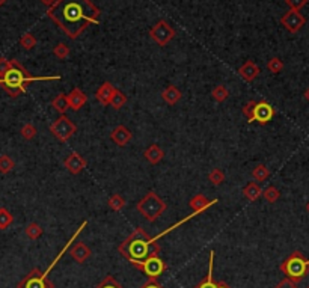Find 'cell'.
<instances>
[{"label":"cell","mask_w":309,"mask_h":288,"mask_svg":"<svg viewBox=\"0 0 309 288\" xmlns=\"http://www.w3.org/2000/svg\"><path fill=\"white\" fill-rule=\"evenodd\" d=\"M100 14L91 0H57L47 11L49 18L71 39H77L91 24H95Z\"/></svg>","instance_id":"cell-1"},{"label":"cell","mask_w":309,"mask_h":288,"mask_svg":"<svg viewBox=\"0 0 309 288\" xmlns=\"http://www.w3.org/2000/svg\"><path fill=\"white\" fill-rule=\"evenodd\" d=\"M157 240V237H151L146 231H144V228H136L118 246V252L136 267L137 264L148 260L149 256L160 253Z\"/></svg>","instance_id":"cell-2"},{"label":"cell","mask_w":309,"mask_h":288,"mask_svg":"<svg viewBox=\"0 0 309 288\" xmlns=\"http://www.w3.org/2000/svg\"><path fill=\"white\" fill-rule=\"evenodd\" d=\"M60 77L55 75V77H34L30 75L26 68L18 62V60L12 59L11 60V68L8 70V72L0 79V86H2L6 92L11 97H18L20 94H24L27 85L30 82H36V80H57Z\"/></svg>","instance_id":"cell-3"},{"label":"cell","mask_w":309,"mask_h":288,"mask_svg":"<svg viewBox=\"0 0 309 288\" xmlns=\"http://www.w3.org/2000/svg\"><path fill=\"white\" fill-rule=\"evenodd\" d=\"M281 270L291 281L300 282L303 278L309 275V260L300 251H294L291 252L285 258V261L281 264Z\"/></svg>","instance_id":"cell-4"},{"label":"cell","mask_w":309,"mask_h":288,"mask_svg":"<svg viewBox=\"0 0 309 288\" xmlns=\"http://www.w3.org/2000/svg\"><path fill=\"white\" fill-rule=\"evenodd\" d=\"M243 115L249 123H258L261 126H264V124H269L274 118V109L266 100H259V101L251 100L243 106Z\"/></svg>","instance_id":"cell-5"},{"label":"cell","mask_w":309,"mask_h":288,"mask_svg":"<svg viewBox=\"0 0 309 288\" xmlns=\"http://www.w3.org/2000/svg\"><path fill=\"white\" fill-rule=\"evenodd\" d=\"M166 202L160 198V196L156 192H148L144 198L137 202L136 208L148 222H154L156 219H159L163 211L166 210Z\"/></svg>","instance_id":"cell-6"},{"label":"cell","mask_w":309,"mask_h":288,"mask_svg":"<svg viewBox=\"0 0 309 288\" xmlns=\"http://www.w3.org/2000/svg\"><path fill=\"white\" fill-rule=\"evenodd\" d=\"M50 131L55 138L60 142H67L71 136L77 131V126L67 115H60L50 126Z\"/></svg>","instance_id":"cell-7"},{"label":"cell","mask_w":309,"mask_h":288,"mask_svg":"<svg viewBox=\"0 0 309 288\" xmlns=\"http://www.w3.org/2000/svg\"><path fill=\"white\" fill-rule=\"evenodd\" d=\"M149 36L160 47H164V45H167L175 38V30L166 20H159L149 29Z\"/></svg>","instance_id":"cell-8"},{"label":"cell","mask_w":309,"mask_h":288,"mask_svg":"<svg viewBox=\"0 0 309 288\" xmlns=\"http://www.w3.org/2000/svg\"><path fill=\"white\" fill-rule=\"evenodd\" d=\"M17 288H55V284L39 269H32L18 282Z\"/></svg>","instance_id":"cell-9"},{"label":"cell","mask_w":309,"mask_h":288,"mask_svg":"<svg viewBox=\"0 0 309 288\" xmlns=\"http://www.w3.org/2000/svg\"><path fill=\"white\" fill-rule=\"evenodd\" d=\"M136 269L141 270L148 279H159L164 273L166 264L159 255H154V256H149L148 260L142 261L141 264H137Z\"/></svg>","instance_id":"cell-10"},{"label":"cell","mask_w":309,"mask_h":288,"mask_svg":"<svg viewBox=\"0 0 309 288\" xmlns=\"http://www.w3.org/2000/svg\"><path fill=\"white\" fill-rule=\"evenodd\" d=\"M281 24L291 34H297L299 30L306 24V18L300 14V11L290 9L281 17Z\"/></svg>","instance_id":"cell-11"},{"label":"cell","mask_w":309,"mask_h":288,"mask_svg":"<svg viewBox=\"0 0 309 288\" xmlns=\"http://www.w3.org/2000/svg\"><path fill=\"white\" fill-rule=\"evenodd\" d=\"M64 164H65V169H67L71 175H77V174H80V172L86 168L88 162H86L85 157H82L79 153H75V151H73V153L65 159Z\"/></svg>","instance_id":"cell-12"},{"label":"cell","mask_w":309,"mask_h":288,"mask_svg":"<svg viewBox=\"0 0 309 288\" xmlns=\"http://www.w3.org/2000/svg\"><path fill=\"white\" fill-rule=\"evenodd\" d=\"M214 204H218V199L208 201L207 196L202 195V193H198V195L192 196V199L189 201V207L193 210V213H198V215H200L202 211H205L207 208H210Z\"/></svg>","instance_id":"cell-13"},{"label":"cell","mask_w":309,"mask_h":288,"mask_svg":"<svg viewBox=\"0 0 309 288\" xmlns=\"http://www.w3.org/2000/svg\"><path fill=\"white\" fill-rule=\"evenodd\" d=\"M116 92V88L110 83V82H104L95 92V98L100 104L103 106H110V101H112V97L115 95Z\"/></svg>","instance_id":"cell-14"},{"label":"cell","mask_w":309,"mask_h":288,"mask_svg":"<svg viewBox=\"0 0 309 288\" xmlns=\"http://www.w3.org/2000/svg\"><path fill=\"white\" fill-rule=\"evenodd\" d=\"M71 258L75 261V263H79V264H83L85 261H88L91 258V255H92V251L89 249V246H86L83 241H77V243L71 248Z\"/></svg>","instance_id":"cell-15"},{"label":"cell","mask_w":309,"mask_h":288,"mask_svg":"<svg viewBox=\"0 0 309 288\" xmlns=\"http://www.w3.org/2000/svg\"><path fill=\"white\" fill-rule=\"evenodd\" d=\"M131 138H133V133L126 126H118L110 133V139L113 141V144L119 146H126L131 141Z\"/></svg>","instance_id":"cell-16"},{"label":"cell","mask_w":309,"mask_h":288,"mask_svg":"<svg viewBox=\"0 0 309 288\" xmlns=\"http://www.w3.org/2000/svg\"><path fill=\"white\" fill-rule=\"evenodd\" d=\"M259 67L252 62V60H246V62L238 68V74L246 80V82H254L259 75Z\"/></svg>","instance_id":"cell-17"},{"label":"cell","mask_w":309,"mask_h":288,"mask_svg":"<svg viewBox=\"0 0 309 288\" xmlns=\"http://www.w3.org/2000/svg\"><path fill=\"white\" fill-rule=\"evenodd\" d=\"M68 100H70V108L73 110H80L88 101V95L80 88H74L68 94Z\"/></svg>","instance_id":"cell-18"},{"label":"cell","mask_w":309,"mask_h":288,"mask_svg":"<svg viewBox=\"0 0 309 288\" xmlns=\"http://www.w3.org/2000/svg\"><path fill=\"white\" fill-rule=\"evenodd\" d=\"M182 94H181V90L175 86V85H169L163 92H162V98L166 104L169 106H174L177 104L180 100H181Z\"/></svg>","instance_id":"cell-19"},{"label":"cell","mask_w":309,"mask_h":288,"mask_svg":"<svg viewBox=\"0 0 309 288\" xmlns=\"http://www.w3.org/2000/svg\"><path fill=\"white\" fill-rule=\"evenodd\" d=\"M144 156H145V159H146L151 164H157V163H160V162L163 160V157H164V151H163L159 145L152 144V145H149V146L145 149Z\"/></svg>","instance_id":"cell-20"},{"label":"cell","mask_w":309,"mask_h":288,"mask_svg":"<svg viewBox=\"0 0 309 288\" xmlns=\"http://www.w3.org/2000/svg\"><path fill=\"white\" fill-rule=\"evenodd\" d=\"M213 267H214V252L211 251L210 260H208V273H207L205 279H202L193 288H218V282H214V279H213Z\"/></svg>","instance_id":"cell-21"},{"label":"cell","mask_w":309,"mask_h":288,"mask_svg":"<svg viewBox=\"0 0 309 288\" xmlns=\"http://www.w3.org/2000/svg\"><path fill=\"white\" fill-rule=\"evenodd\" d=\"M243 195H244L246 199H249V201L254 202V201L259 199L261 196H262V189L259 187L258 183H255V181H251V183H247L243 187Z\"/></svg>","instance_id":"cell-22"},{"label":"cell","mask_w":309,"mask_h":288,"mask_svg":"<svg viewBox=\"0 0 309 288\" xmlns=\"http://www.w3.org/2000/svg\"><path fill=\"white\" fill-rule=\"evenodd\" d=\"M52 108H53L56 112H59L60 115H65V112H67L68 109H71V108H70L68 95H65V94H57V95L52 100Z\"/></svg>","instance_id":"cell-23"},{"label":"cell","mask_w":309,"mask_h":288,"mask_svg":"<svg viewBox=\"0 0 309 288\" xmlns=\"http://www.w3.org/2000/svg\"><path fill=\"white\" fill-rule=\"evenodd\" d=\"M107 204H109V207L113 211H121L124 207L127 205L126 199H124V196H121L119 193H113L110 198H109V201H107Z\"/></svg>","instance_id":"cell-24"},{"label":"cell","mask_w":309,"mask_h":288,"mask_svg":"<svg viewBox=\"0 0 309 288\" xmlns=\"http://www.w3.org/2000/svg\"><path fill=\"white\" fill-rule=\"evenodd\" d=\"M24 233H26V235L30 238V240H38L41 235H42V228L41 226L36 223V222H32V223H29L27 226H26V230H24Z\"/></svg>","instance_id":"cell-25"},{"label":"cell","mask_w":309,"mask_h":288,"mask_svg":"<svg viewBox=\"0 0 309 288\" xmlns=\"http://www.w3.org/2000/svg\"><path fill=\"white\" fill-rule=\"evenodd\" d=\"M211 97L216 103H223L228 97H229V90L223 86V85H219V86H216L213 89V92H211Z\"/></svg>","instance_id":"cell-26"},{"label":"cell","mask_w":309,"mask_h":288,"mask_svg":"<svg viewBox=\"0 0 309 288\" xmlns=\"http://www.w3.org/2000/svg\"><path fill=\"white\" fill-rule=\"evenodd\" d=\"M127 104V97H126V94L124 92H121L119 89H116V92H115V95L112 97V101H110V106L115 109V110H119V109H122L124 106Z\"/></svg>","instance_id":"cell-27"},{"label":"cell","mask_w":309,"mask_h":288,"mask_svg":"<svg viewBox=\"0 0 309 288\" xmlns=\"http://www.w3.org/2000/svg\"><path fill=\"white\" fill-rule=\"evenodd\" d=\"M252 177L256 181H266L270 177V169L267 168L266 164H258L256 168L252 171Z\"/></svg>","instance_id":"cell-28"},{"label":"cell","mask_w":309,"mask_h":288,"mask_svg":"<svg viewBox=\"0 0 309 288\" xmlns=\"http://www.w3.org/2000/svg\"><path fill=\"white\" fill-rule=\"evenodd\" d=\"M208 181L213 184V186H220L223 181H225V172L222 169H213L210 174H208Z\"/></svg>","instance_id":"cell-29"},{"label":"cell","mask_w":309,"mask_h":288,"mask_svg":"<svg viewBox=\"0 0 309 288\" xmlns=\"http://www.w3.org/2000/svg\"><path fill=\"white\" fill-rule=\"evenodd\" d=\"M262 196H264V199L267 202L273 204V202H276L277 199L281 198V192H279V189H276L274 186H270V187H267L264 192H262Z\"/></svg>","instance_id":"cell-30"},{"label":"cell","mask_w":309,"mask_h":288,"mask_svg":"<svg viewBox=\"0 0 309 288\" xmlns=\"http://www.w3.org/2000/svg\"><path fill=\"white\" fill-rule=\"evenodd\" d=\"M14 222V217L5 207H0V230H6Z\"/></svg>","instance_id":"cell-31"},{"label":"cell","mask_w":309,"mask_h":288,"mask_svg":"<svg viewBox=\"0 0 309 288\" xmlns=\"http://www.w3.org/2000/svg\"><path fill=\"white\" fill-rule=\"evenodd\" d=\"M14 160L9 156H0V174H8L14 169Z\"/></svg>","instance_id":"cell-32"},{"label":"cell","mask_w":309,"mask_h":288,"mask_svg":"<svg viewBox=\"0 0 309 288\" xmlns=\"http://www.w3.org/2000/svg\"><path fill=\"white\" fill-rule=\"evenodd\" d=\"M20 133H21V136H23V139H26V141H32L35 136H36V133H38V130H36V127L34 126V124H24L23 127H21V130H20Z\"/></svg>","instance_id":"cell-33"},{"label":"cell","mask_w":309,"mask_h":288,"mask_svg":"<svg viewBox=\"0 0 309 288\" xmlns=\"http://www.w3.org/2000/svg\"><path fill=\"white\" fill-rule=\"evenodd\" d=\"M20 45L26 50H32V49H35V45H36V38L32 34H24L20 38Z\"/></svg>","instance_id":"cell-34"},{"label":"cell","mask_w":309,"mask_h":288,"mask_svg":"<svg viewBox=\"0 0 309 288\" xmlns=\"http://www.w3.org/2000/svg\"><path fill=\"white\" fill-rule=\"evenodd\" d=\"M53 54L57 57V59H67L70 56V47L65 44V42H59L56 47L53 49Z\"/></svg>","instance_id":"cell-35"},{"label":"cell","mask_w":309,"mask_h":288,"mask_svg":"<svg viewBox=\"0 0 309 288\" xmlns=\"http://www.w3.org/2000/svg\"><path fill=\"white\" fill-rule=\"evenodd\" d=\"M94 288H124L112 275H107L97 287H94Z\"/></svg>","instance_id":"cell-36"},{"label":"cell","mask_w":309,"mask_h":288,"mask_svg":"<svg viewBox=\"0 0 309 288\" xmlns=\"http://www.w3.org/2000/svg\"><path fill=\"white\" fill-rule=\"evenodd\" d=\"M267 70L273 74H277L284 70V62L279 57H272L269 62H267Z\"/></svg>","instance_id":"cell-37"},{"label":"cell","mask_w":309,"mask_h":288,"mask_svg":"<svg viewBox=\"0 0 309 288\" xmlns=\"http://www.w3.org/2000/svg\"><path fill=\"white\" fill-rule=\"evenodd\" d=\"M285 3L290 6V9L300 11L303 6H306V5H308V0H285Z\"/></svg>","instance_id":"cell-38"},{"label":"cell","mask_w":309,"mask_h":288,"mask_svg":"<svg viewBox=\"0 0 309 288\" xmlns=\"http://www.w3.org/2000/svg\"><path fill=\"white\" fill-rule=\"evenodd\" d=\"M9 68H11V60H8L5 57H0V79H2L3 75L8 72Z\"/></svg>","instance_id":"cell-39"},{"label":"cell","mask_w":309,"mask_h":288,"mask_svg":"<svg viewBox=\"0 0 309 288\" xmlns=\"http://www.w3.org/2000/svg\"><path fill=\"white\" fill-rule=\"evenodd\" d=\"M274 288H299V287H297V282L291 281L290 278H285V279H282L279 284H277Z\"/></svg>","instance_id":"cell-40"},{"label":"cell","mask_w":309,"mask_h":288,"mask_svg":"<svg viewBox=\"0 0 309 288\" xmlns=\"http://www.w3.org/2000/svg\"><path fill=\"white\" fill-rule=\"evenodd\" d=\"M141 288H164V287L157 279H148V282L144 284Z\"/></svg>","instance_id":"cell-41"},{"label":"cell","mask_w":309,"mask_h":288,"mask_svg":"<svg viewBox=\"0 0 309 288\" xmlns=\"http://www.w3.org/2000/svg\"><path fill=\"white\" fill-rule=\"evenodd\" d=\"M39 2L42 3V5H45V6H49V8H52L57 0H39Z\"/></svg>","instance_id":"cell-42"},{"label":"cell","mask_w":309,"mask_h":288,"mask_svg":"<svg viewBox=\"0 0 309 288\" xmlns=\"http://www.w3.org/2000/svg\"><path fill=\"white\" fill-rule=\"evenodd\" d=\"M218 288H231L226 282H223V281H220V282H218Z\"/></svg>","instance_id":"cell-43"},{"label":"cell","mask_w":309,"mask_h":288,"mask_svg":"<svg viewBox=\"0 0 309 288\" xmlns=\"http://www.w3.org/2000/svg\"><path fill=\"white\" fill-rule=\"evenodd\" d=\"M305 98H306V101L309 103V88H308V89L305 90Z\"/></svg>","instance_id":"cell-44"},{"label":"cell","mask_w":309,"mask_h":288,"mask_svg":"<svg viewBox=\"0 0 309 288\" xmlns=\"http://www.w3.org/2000/svg\"><path fill=\"white\" fill-rule=\"evenodd\" d=\"M6 2H8V0H0V8H2Z\"/></svg>","instance_id":"cell-45"},{"label":"cell","mask_w":309,"mask_h":288,"mask_svg":"<svg viewBox=\"0 0 309 288\" xmlns=\"http://www.w3.org/2000/svg\"><path fill=\"white\" fill-rule=\"evenodd\" d=\"M306 211H308V213H309V202L306 204Z\"/></svg>","instance_id":"cell-46"},{"label":"cell","mask_w":309,"mask_h":288,"mask_svg":"<svg viewBox=\"0 0 309 288\" xmlns=\"http://www.w3.org/2000/svg\"><path fill=\"white\" fill-rule=\"evenodd\" d=\"M308 288H309V287H308Z\"/></svg>","instance_id":"cell-47"}]
</instances>
